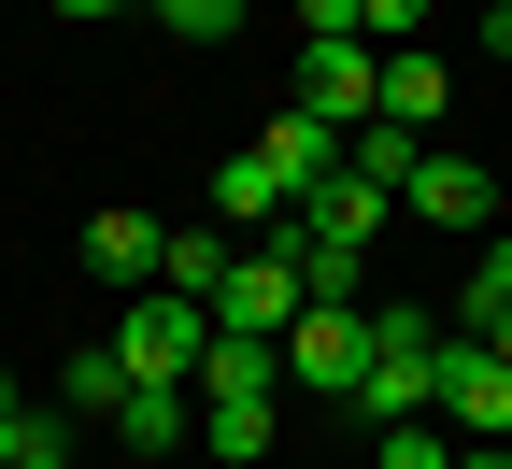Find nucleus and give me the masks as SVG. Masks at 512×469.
Instances as JSON below:
<instances>
[{"label": "nucleus", "instance_id": "nucleus-1", "mask_svg": "<svg viewBox=\"0 0 512 469\" xmlns=\"http://www.w3.org/2000/svg\"><path fill=\"white\" fill-rule=\"evenodd\" d=\"M427 398H441V327H427L413 299H370V384L342 398V413H356V427H413Z\"/></svg>", "mask_w": 512, "mask_h": 469}, {"label": "nucleus", "instance_id": "nucleus-2", "mask_svg": "<svg viewBox=\"0 0 512 469\" xmlns=\"http://www.w3.org/2000/svg\"><path fill=\"white\" fill-rule=\"evenodd\" d=\"M114 356H128V384H185V398H200L214 313H200V299H171V285H143V299H128V327H114Z\"/></svg>", "mask_w": 512, "mask_h": 469}, {"label": "nucleus", "instance_id": "nucleus-3", "mask_svg": "<svg viewBox=\"0 0 512 469\" xmlns=\"http://www.w3.org/2000/svg\"><path fill=\"white\" fill-rule=\"evenodd\" d=\"M214 327H228V342H285V327H299V256L285 242H242L228 285H214Z\"/></svg>", "mask_w": 512, "mask_h": 469}, {"label": "nucleus", "instance_id": "nucleus-4", "mask_svg": "<svg viewBox=\"0 0 512 469\" xmlns=\"http://www.w3.org/2000/svg\"><path fill=\"white\" fill-rule=\"evenodd\" d=\"M299 114H328L342 143L384 114V43H299Z\"/></svg>", "mask_w": 512, "mask_h": 469}, {"label": "nucleus", "instance_id": "nucleus-5", "mask_svg": "<svg viewBox=\"0 0 512 469\" xmlns=\"http://www.w3.org/2000/svg\"><path fill=\"white\" fill-rule=\"evenodd\" d=\"M399 214H413V228H470V242H484V228H498V171L427 143V157H413V185H399Z\"/></svg>", "mask_w": 512, "mask_h": 469}, {"label": "nucleus", "instance_id": "nucleus-6", "mask_svg": "<svg viewBox=\"0 0 512 469\" xmlns=\"http://www.w3.org/2000/svg\"><path fill=\"white\" fill-rule=\"evenodd\" d=\"M285 384L356 398V384H370V313H299V327H285Z\"/></svg>", "mask_w": 512, "mask_h": 469}, {"label": "nucleus", "instance_id": "nucleus-7", "mask_svg": "<svg viewBox=\"0 0 512 469\" xmlns=\"http://www.w3.org/2000/svg\"><path fill=\"white\" fill-rule=\"evenodd\" d=\"M456 441H512V370L484 356V342H441V398H427Z\"/></svg>", "mask_w": 512, "mask_h": 469}, {"label": "nucleus", "instance_id": "nucleus-8", "mask_svg": "<svg viewBox=\"0 0 512 469\" xmlns=\"http://www.w3.org/2000/svg\"><path fill=\"white\" fill-rule=\"evenodd\" d=\"M114 441L143 469H185V455H200V398H185V384H128L114 398Z\"/></svg>", "mask_w": 512, "mask_h": 469}, {"label": "nucleus", "instance_id": "nucleus-9", "mask_svg": "<svg viewBox=\"0 0 512 469\" xmlns=\"http://www.w3.org/2000/svg\"><path fill=\"white\" fill-rule=\"evenodd\" d=\"M384 214H399V199H384V185H370V171L342 157L328 185L299 199V228H285V242H356V256H370V242H384Z\"/></svg>", "mask_w": 512, "mask_h": 469}, {"label": "nucleus", "instance_id": "nucleus-10", "mask_svg": "<svg viewBox=\"0 0 512 469\" xmlns=\"http://www.w3.org/2000/svg\"><path fill=\"white\" fill-rule=\"evenodd\" d=\"M157 256H171L157 214H86V271H100L114 299H143V285H157Z\"/></svg>", "mask_w": 512, "mask_h": 469}, {"label": "nucleus", "instance_id": "nucleus-11", "mask_svg": "<svg viewBox=\"0 0 512 469\" xmlns=\"http://www.w3.org/2000/svg\"><path fill=\"white\" fill-rule=\"evenodd\" d=\"M441 100H456V72L427 43H384V128H441Z\"/></svg>", "mask_w": 512, "mask_h": 469}, {"label": "nucleus", "instance_id": "nucleus-12", "mask_svg": "<svg viewBox=\"0 0 512 469\" xmlns=\"http://www.w3.org/2000/svg\"><path fill=\"white\" fill-rule=\"evenodd\" d=\"M271 413H285V398H200V455L214 469H256V455H271Z\"/></svg>", "mask_w": 512, "mask_h": 469}, {"label": "nucleus", "instance_id": "nucleus-13", "mask_svg": "<svg viewBox=\"0 0 512 469\" xmlns=\"http://www.w3.org/2000/svg\"><path fill=\"white\" fill-rule=\"evenodd\" d=\"M256 157H271V171H285V185L313 199V185L342 171V128H328V114H285V128H271V143H256Z\"/></svg>", "mask_w": 512, "mask_h": 469}, {"label": "nucleus", "instance_id": "nucleus-14", "mask_svg": "<svg viewBox=\"0 0 512 469\" xmlns=\"http://www.w3.org/2000/svg\"><path fill=\"white\" fill-rule=\"evenodd\" d=\"M114 398H128V356L114 342H72V356H57V413H114Z\"/></svg>", "mask_w": 512, "mask_h": 469}, {"label": "nucleus", "instance_id": "nucleus-15", "mask_svg": "<svg viewBox=\"0 0 512 469\" xmlns=\"http://www.w3.org/2000/svg\"><path fill=\"white\" fill-rule=\"evenodd\" d=\"M342 157H356V171H370L384 199H399V185H413V157H427V128H384V114H370V128H356Z\"/></svg>", "mask_w": 512, "mask_h": 469}, {"label": "nucleus", "instance_id": "nucleus-16", "mask_svg": "<svg viewBox=\"0 0 512 469\" xmlns=\"http://www.w3.org/2000/svg\"><path fill=\"white\" fill-rule=\"evenodd\" d=\"M370 469H456V427L413 413V427H370Z\"/></svg>", "mask_w": 512, "mask_h": 469}, {"label": "nucleus", "instance_id": "nucleus-17", "mask_svg": "<svg viewBox=\"0 0 512 469\" xmlns=\"http://www.w3.org/2000/svg\"><path fill=\"white\" fill-rule=\"evenodd\" d=\"M456 313H470V327H498V313H512V242H498V228L470 242V299H456Z\"/></svg>", "mask_w": 512, "mask_h": 469}, {"label": "nucleus", "instance_id": "nucleus-18", "mask_svg": "<svg viewBox=\"0 0 512 469\" xmlns=\"http://www.w3.org/2000/svg\"><path fill=\"white\" fill-rule=\"evenodd\" d=\"M143 15H157L171 43H228V29H242V0H143Z\"/></svg>", "mask_w": 512, "mask_h": 469}, {"label": "nucleus", "instance_id": "nucleus-19", "mask_svg": "<svg viewBox=\"0 0 512 469\" xmlns=\"http://www.w3.org/2000/svg\"><path fill=\"white\" fill-rule=\"evenodd\" d=\"M299 43H370V0H285Z\"/></svg>", "mask_w": 512, "mask_h": 469}, {"label": "nucleus", "instance_id": "nucleus-20", "mask_svg": "<svg viewBox=\"0 0 512 469\" xmlns=\"http://www.w3.org/2000/svg\"><path fill=\"white\" fill-rule=\"evenodd\" d=\"M15 469H72V413H29V441H15Z\"/></svg>", "mask_w": 512, "mask_h": 469}, {"label": "nucleus", "instance_id": "nucleus-21", "mask_svg": "<svg viewBox=\"0 0 512 469\" xmlns=\"http://www.w3.org/2000/svg\"><path fill=\"white\" fill-rule=\"evenodd\" d=\"M427 29V0H370V43H413Z\"/></svg>", "mask_w": 512, "mask_h": 469}, {"label": "nucleus", "instance_id": "nucleus-22", "mask_svg": "<svg viewBox=\"0 0 512 469\" xmlns=\"http://www.w3.org/2000/svg\"><path fill=\"white\" fill-rule=\"evenodd\" d=\"M15 441H29V398H15V370H0V469H15Z\"/></svg>", "mask_w": 512, "mask_h": 469}, {"label": "nucleus", "instance_id": "nucleus-23", "mask_svg": "<svg viewBox=\"0 0 512 469\" xmlns=\"http://www.w3.org/2000/svg\"><path fill=\"white\" fill-rule=\"evenodd\" d=\"M484 57H512V0H484Z\"/></svg>", "mask_w": 512, "mask_h": 469}, {"label": "nucleus", "instance_id": "nucleus-24", "mask_svg": "<svg viewBox=\"0 0 512 469\" xmlns=\"http://www.w3.org/2000/svg\"><path fill=\"white\" fill-rule=\"evenodd\" d=\"M43 15H143V0H43Z\"/></svg>", "mask_w": 512, "mask_h": 469}, {"label": "nucleus", "instance_id": "nucleus-25", "mask_svg": "<svg viewBox=\"0 0 512 469\" xmlns=\"http://www.w3.org/2000/svg\"><path fill=\"white\" fill-rule=\"evenodd\" d=\"M470 342H484V356H498V370H512V313H498V327H470Z\"/></svg>", "mask_w": 512, "mask_h": 469}]
</instances>
